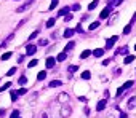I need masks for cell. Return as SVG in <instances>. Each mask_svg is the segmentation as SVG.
I'll return each instance as SVG.
<instances>
[{
	"instance_id": "1",
	"label": "cell",
	"mask_w": 136,
	"mask_h": 118,
	"mask_svg": "<svg viewBox=\"0 0 136 118\" xmlns=\"http://www.w3.org/2000/svg\"><path fill=\"white\" fill-rule=\"evenodd\" d=\"M32 5H34V0H27V2L24 3V5H21L19 8H16V11H18V13L27 11V10H29V6H32Z\"/></svg>"
},
{
	"instance_id": "2",
	"label": "cell",
	"mask_w": 136,
	"mask_h": 118,
	"mask_svg": "<svg viewBox=\"0 0 136 118\" xmlns=\"http://www.w3.org/2000/svg\"><path fill=\"white\" fill-rule=\"evenodd\" d=\"M117 40H118V37H117V35H114L112 38H109L107 42H106V48H107V50L114 48V45H115V42H117Z\"/></svg>"
},
{
	"instance_id": "3",
	"label": "cell",
	"mask_w": 136,
	"mask_h": 118,
	"mask_svg": "<svg viewBox=\"0 0 136 118\" xmlns=\"http://www.w3.org/2000/svg\"><path fill=\"white\" fill-rule=\"evenodd\" d=\"M111 11H112V8L111 6H106V8L103 10V11H101V15H99V19H106L109 15H111Z\"/></svg>"
},
{
	"instance_id": "4",
	"label": "cell",
	"mask_w": 136,
	"mask_h": 118,
	"mask_svg": "<svg viewBox=\"0 0 136 118\" xmlns=\"http://www.w3.org/2000/svg\"><path fill=\"white\" fill-rule=\"evenodd\" d=\"M54 64H56V59H54V58H46V61H45L46 69H53Z\"/></svg>"
},
{
	"instance_id": "5",
	"label": "cell",
	"mask_w": 136,
	"mask_h": 118,
	"mask_svg": "<svg viewBox=\"0 0 136 118\" xmlns=\"http://www.w3.org/2000/svg\"><path fill=\"white\" fill-rule=\"evenodd\" d=\"M58 101H59L61 104H66L67 101H69V94L67 93H61L59 96H58Z\"/></svg>"
},
{
	"instance_id": "6",
	"label": "cell",
	"mask_w": 136,
	"mask_h": 118,
	"mask_svg": "<svg viewBox=\"0 0 136 118\" xmlns=\"http://www.w3.org/2000/svg\"><path fill=\"white\" fill-rule=\"evenodd\" d=\"M106 105H107V101H106V99L99 101V102L96 104V110H98V112H101V110H104V109H106Z\"/></svg>"
},
{
	"instance_id": "7",
	"label": "cell",
	"mask_w": 136,
	"mask_h": 118,
	"mask_svg": "<svg viewBox=\"0 0 136 118\" xmlns=\"http://www.w3.org/2000/svg\"><path fill=\"white\" fill-rule=\"evenodd\" d=\"M35 51H37V46H35V45H27V48H26V54L32 56Z\"/></svg>"
},
{
	"instance_id": "8",
	"label": "cell",
	"mask_w": 136,
	"mask_h": 118,
	"mask_svg": "<svg viewBox=\"0 0 136 118\" xmlns=\"http://www.w3.org/2000/svg\"><path fill=\"white\" fill-rule=\"evenodd\" d=\"M69 11H70L69 6H66V8L59 10V11H58V18H59V16H67V15H69Z\"/></svg>"
},
{
	"instance_id": "9",
	"label": "cell",
	"mask_w": 136,
	"mask_h": 118,
	"mask_svg": "<svg viewBox=\"0 0 136 118\" xmlns=\"http://www.w3.org/2000/svg\"><path fill=\"white\" fill-rule=\"evenodd\" d=\"M69 115H70V109H69V107H63V110H61V117L67 118Z\"/></svg>"
},
{
	"instance_id": "10",
	"label": "cell",
	"mask_w": 136,
	"mask_h": 118,
	"mask_svg": "<svg viewBox=\"0 0 136 118\" xmlns=\"http://www.w3.org/2000/svg\"><path fill=\"white\" fill-rule=\"evenodd\" d=\"M103 54H104V50H103V48H96V50L93 51V56H94V58H101Z\"/></svg>"
},
{
	"instance_id": "11",
	"label": "cell",
	"mask_w": 136,
	"mask_h": 118,
	"mask_svg": "<svg viewBox=\"0 0 136 118\" xmlns=\"http://www.w3.org/2000/svg\"><path fill=\"white\" fill-rule=\"evenodd\" d=\"M66 58H67V53L63 51V53H59V54H58L56 61H58V62H63V61H66Z\"/></svg>"
},
{
	"instance_id": "12",
	"label": "cell",
	"mask_w": 136,
	"mask_h": 118,
	"mask_svg": "<svg viewBox=\"0 0 136 118\" xmlns=\"http://www.w3.org/2000/svg\"><path fill=\"white\" fill-rule=\"evenodd\" d=\"M74 34H75V30H74V29H66V30H64V37H66V38H70Z\"/></svg>"
},
{
	"instance_id": "13",
	"label": "cell",
	"mask_w": 136,
	"mask_h": 118,
	"mask_svg": "<svg viewBox=\"0 0 136 118\" xmlns=\"http://www.w3.org/2000/svg\"><path fill=\"white\" fill-rule=\"evenodd\" d=\"M63 83L59 82V80H53V82H50V88H58V86H61Z\"/></svg>"
},
{
	"instance_id": "14",
	"label": "cell",
	"mask_w": 136,
	"mask_h": 118,
	"mask_svg": "<svg viewBox=\"0 0 136 118\" xmlns=\"http://www.w3.org/2000/svg\"><path fill=\"white\" fill-rule=\"evenodd\" d=\"M135 105H136V96H133L130 101H128V109H133Z\"/></svg>"
},
{
	"instance_id": "15",
	"label": "cell",
	"mask_w": 136,
	"mask_h": 118,
	"mask_svg": "<svg viewBox=\"0 0 136 118\" xmlns=\"http://www.w3.org/2000/svg\"><path fill=\"white\" fill-rule=\"evenodd\" d=\"M74 46H75V43H74V42H69V43H67V45H66V48H64V51H70V50H74Z\"/></svg>"
},
{
	"instance_id": "16",
	"label": "cell",
	"mask_w": 136,
	"mask_h": 118,
	"mask_svg": "<svg viewBox=\"0 0 136 118\" xmlns=\"http://www.w3.org/2000/svg\"><path fill=\"white\" fill-rule=\"evenodd\" d=\"M90 54H91V51H90V50H85V51H82L80 58H82V59H87V58H88Z\"/></svg>"
},
{
	"instance_id": "17",
	"label": "cell",
	"mask_w": 136,
	"mask_h": 118,
	"mask_svg": "<svg viewBox=\"0 0 136 118\" xmlns=\"http://www.w3.org/2000/svg\"><path fill=\"white\" fill-rule=\"evenodd\" d=\"M98 2H99V0H93V2L88 5V10H90V11H91V10H94V8L98 6Z\"/></svg>"
},
{
	"instance_id": "18",
	"label": "cell",
	"mask_w": 136,
	"mask_h": 118,
	"mask_svg": "<svg viewBox=\"0 0 136 118\" xmlns=\"http://www.w3.org/2000/svg\"><path fill=\"white\" fill-rule=\"evenodd\" d=\"M82 78H83V80H90L91 78V73L88 72V70H85V72L82 73Z\"/></svg>"
},
{
	"instance_id": "19",
	"label": "cell",
	"mask_w": 136,
	"mask_h": 118,
	"mask_svg": "<svg viewBox=\"0 0 136 118\" xmlns=\"http://www.w3.org/2000/svg\"><path fill=\"white\" fill-rule=\"evenodd\" d=\"M96 27H99V21H94V22H91V24H90V27H88V29H90V30H94Z\"/></svg>"
},
{
	"instance_id": "20",
	"label": "cell",
	"mask_w": 136,
	"mask_h": 118,
	"mask_svg": "<svg viewBox=\"0 0 136 118\" xmlns=\"http://www.w3.org/2000/svg\"><path fill=\"white\" fill-rule=\"evenodd\" d=\"M10 118H21V113H19V110H13V113L10 115Z\"/></svg>"
},
{
	"instance_id": "21",
	"label": "cell",
	"mask_w": 136,
	"mask_h": 118,
	"mask_svg": "<svg viewBox=\"0 0 136 118\" xmlns=\"http://www.w3.org/2000/svg\"><path fill=\"white\" fill-rule=\"evenodd\" d=\"M45 77H46V72H40L39 75H37V80H39V82H42V80H45Z\"/></svg>"
},
{
	"instance_id": "22",
	"label": "cell",
	"mask_w": 136,
	"mask_h": 118,
	"mask_svg": "<svg viewBox=\"0 0 136 118\" xmlns=\"http://www.w3.org/2000/svg\"><path fill=\"white\" fill-rule=\"evenodd\" d=\"M18 83H19V85H26V83H27V78H26L24 75H21V77H19V80H18Z\"/></svg>"
},
{
	"instance_id": "23",
	"label": "cell",
	"mask_w": 136,
	"mask_h": 118,
	"mask_svg": "<svg viewBox=\"0 0 136 118\" xmlns=\"http://www.w3.org/2000/svg\"><path fill=\"white\" fill-rule=\"evenodd\" d=\"M131 32V24H128V26H125V29H123V35H128V34Z\"/></svg>"
},
{
	"instance_id": "24",
	"label": "cell",
	"mask_w": 136,
	"mask_h": 118,
	"mask_svg": "<svg viewBox=\"0 0 136 118\" xmlns=\"http://www.w3.org/2000/svg\"><path fill=\"white\" fill-rule=\"evenodd\" d=\"M135 85V83L133 82H131V80H130V82H127V83H125V85H123V89H130L131 88V86H133Z\"/></svg>"
},
{
	"instance_id": "25",
	"label": "cell",
	"mask_w": 136,
	"mask_h": 118,
	"mask_svg": "<svg viewBox=\"0 0 136 118\" xmlns=\"http://www.w3.org/2000/svg\"><path fill=\"white\" fill-rule=\"evenodd\" d=\"M53 26H54V19H53V18H50L48 21H46V27L50 29V27H53Z\"/></svg>"
},
{
	"instance_id": "26",
	"label": "cell",
	"mask_w": 136,
	"mask_h": 118,
	"mask_svg": "<svg viewBox=\"0 0 136 118\" xmlns=\"http://www.w3.org/2000/svg\"><path fill=\"white\" fill-rule=\"evenodd\" d=\"M10 58H11V51H8V53H5V54L2 56V61H8Z\"/></svg>"
},
{
	"instance_id": "27",
	"label": "cell",
	"mask_w": 136,
	"mask_h": 118,
	"mask_svg": "<svg viewBox=\"0 0 136 118\" xmlns=\"http://www.w3.org/2000/svg\"><path fill=\"white\" fill-rule=\"evenodd\" d=\"M15 73H16V67H11V69H10L8 72H6V75L11 77V75H15Z\"/></svg>"
},
{
	"instance_id": "28",
	"label": "cell",
	"mask_w": 136,
	"mask_h": 118,
	"mask_svg": "<svg viewBox=\"0 0 136 118\" xmlns=\"http://www.w3.org/2000/svg\"><path fill=\"white\" fill-rule=\"evenodd\" d=\"M133 59H135V56H127L123 62H125V64H130V62H133Z\"/></svg>"
},
{
	"instance_id": "29",
	"label": "cell",
	"mask_w": 136,
	"mask_h": 118,
	"mask_svg": "<svg viewBox=\"0 0 136 118\" xmlns=\"http://www.w3.org/2000/svg\"><path fill=\"white\" fill-rule=\"evenodd\" d=\"M56 5H58V0H51V3H50V8H48V10H54V8H56Z\"/></svg>"
},
{
	"instance_id": "30",
	"label": "cell",
	"mask_w": 136,
	"mask_h": 118,
	"mask_svg": "<svg viewBox=\"0 0 136 118\" xmlns=\"http://www.w3.org/2000/svg\"><path fill=\"white\" fill-rule=\"evenodd\" d=\"M18 96H19L18 91H11V101H16V99H18Z\"/></svg>"
},
{
	"instance_id": "31",
	"label": "cell",
	"mask_w": 136,
	"mask_h": 118,
	"mask_svg": "<svg viewBox=\"0 0 136 118\" xmlns=\"http://www.w3.org/2000/svg\"><path fill=\"white\" fill-rule=\"evenodd\" d=\"M118 53H120V54H125V56H127V54H128V48H125V46H123V48L118 50Z\"/></svg>"
},
{
	"instance_id": "32",
	"label": "cell",
	"mask_w": 136,
	"mask_h": 118,
	"mask_svg": "<svg viewBox=\"0 0 136 118\" xmlns=\"http://www.w3.org/2000/svg\"><path fill=\"white\" fill-rule=\"evenodd\" d=\"M70 10H72V11H79V10H80V5H79V3H74Z\"/></svg>"
},
{
	"instance_id": "33",
	"label": "cell",
	"mask_w": 136,
	"mask_h": 118,
	"mask_svg": "<svg viewBox=\"0 0 136 118\" xmlns=\"http://www.w3.org/2000/svg\"><path fill=\"white\" fill-rule=\"evenodd\" d=\"M77 69H79V66H70V67H69V72H70V73H74Z\"/></svg>"
},
{
	"instance_id": "34",
	"label": "cell",
	"mask_w": 136,
	"mask_h": 118,
	"mask_svg": "<svg viewBox=\"0 0 136 118\" xmlns=\"http://www.w3.org/2000/svg\"><path fill=\"white\" fill-rule=\"evenodd\" d=\"M10 85H11L10 82H8V83H5V85H3L2 88H0V91H5V89H8V88H10Z\"/></svg>"
},
{
	"instance_id": "35",
	"label": "cell",
	"mask_w": 136,
	"mask_h": 118,
	"mask_svg": "<svg viewBox=\"0 0 136 118\" xmlns=\"http://www.w3.org/2000/svg\"><path fill=\"white\" fill-rule=\"evenodd\" d=\"M37 62H39L37 59H32V61L29 62V67H34V66H37Z\"/></svg>"
},
{
	"instance_id": "36",
	"label": "cell",
	"mask_w": 136,
	"mask_h": 118,
	"mask_svg": "<svg viewBox=\"0 0 136 118\" xmlns=\"http://www.w3.org/2000/svg\"><path fill=\"white\" fill-rule=\"evenodd\" d=\"M26 91H27L26 88H19L18 89V94H19V96H21V94H26Z\"/></svg>"
},
{
	"instance_id": "37",
	"label": "cell",
	"mask_w": 136,
	"mask_h": 118,
	"mask_svg": "<svg viewBox=\"0 0 136 118\" xmlns=\"http://www.w3.org/2000/svg\"><path fill=\"white\" fill-rule=\"evenodd\" d=\"M37 34H39V32H37V30H35V32H34V34H30V35H29V40H34V38H35V37H37Z\"/></svg>"
},
{
	"instance_id": "38",
	"label": "cell",
	"mask_w": 136,
	"mask_h": 118,
	"mask_svg": "<svg viewBox=\"0 0 136 118\" xmlns=\"http://www.w3.org/2000/svg\"><path fill=\"white\" fill-rule=\"evenodd\" d=\"M123 91H125V89H123V86H120V88H118V89H117V96H120V94H122V93H123Z\"/></svg>"
},
{
	"instance_id": "39",
	"label": "cell",
	"mask_w": 136,
	"mask_h": 118,
	"mask_svg": "<svg viewBox=\"0 0 136 118\" xmlns=\"http://www.w3.org/2000/svg\"><path fill=\"white\" fill-rule=\"evenodd\" d=\"M46 43H48V40H46V38H43V40H40V45H46Z\"/></svg>"
},
{
	"instance_id": "40",
	"label": "cell",
	"mask_w": 136,
	"mask_h": 118,
	"mask_svg": "<svg viewBox=\"0 0 136 118\" xmlns=\"http://www.w3.org/2000/svg\"><path fill=\"white\" fill-rule=\"evenodd\" d=\"M23 61H24V54H21V56H19V59H18V62H19V64H21V62H23Z\"/></svg>"
},
{
	"instance_id": "41",
	"label": "cell",
	"mask_w": 136,
	"mask_h": 118,
	"mask_svg": "<svg viewBox=\"0 0 136 118\" xmlns=\"http://www.w3.org/2000/svg\"><path fill=\"white\" fill-rule=\"evenodd\" d=\"M120 118H128V115H127L125 112H122V113H120Z\"/></svg>"
},
{
	"instance_id": "42",
	"label": "cell",
	"mask_w": 136,
	"mask_h": 118,
	"mask_svg": "<svg viewBox=\"0 0 136 118\" xmlns=\"http://www.w3.org/2000/svg\"><path fill=\"white\" fill-rule=\"evenodd\" d=\"M66 21H72V15H67L66 16Z\"/></svg>"
},
{
	"instance_id": "43",
	"label": "cell",
	"mask_w": 136,
	"mask_h": 118,
	"mask_svg": "<svg viewBox=\"0 0 136 118\" xmlns=\"http://www.w3.org/2000/svg\"><path fill=\"white\" fill-rule=\"evenodd\" d=\"M109 62H111V61H109V59H104V61H103V66H107Z\"/></svg>"
},
{
	"instance_id": "44",
	"label": "cell",
	"mask_w": 136,
	"mask_h": 118,
	"mask_svg": "<svg viewBox=\"0 0 136 118\" xmlns=\"http://www.w3.org/2000/svg\"><path fill=\"white\" fill-rule=\"evenodd\" d=\"M42 118H48V115H46V113H43V117Z\"/></svg>"
},
{
	"instance_id": "45",
	"label": "cell",
	"mask_w": 136,
	"mask_h": 118,
	"mask_svg": "<svg viewBox=\"0 0 136 118\" xmlns=\"http://www.w3.org/2000/svg\"><path fill=\"white\" fill-rule=\"evenodd\" d=\"M135 50H136V45H135Z\"/></svg>"
}]
</instances>
